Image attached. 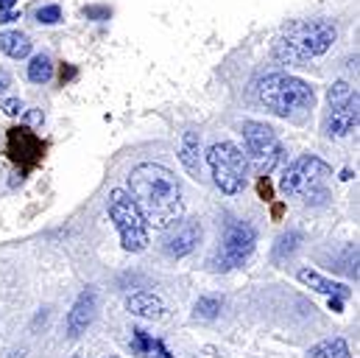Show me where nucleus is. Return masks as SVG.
<instances>
[{"instance_id":"obj_3","label":"nucleus","mask_w":360,"mask_h":358,"mask_svg":"<svg viewBox=\"0 0 360 358\" xmlns=\"http://www.w3.org/2000/svg\"><path fill=\"white\" fill-rule=\"evenodd\" d=\"M255 95L266 109H271L274 115H282V118H288L299 109H310L316 101V92L307 82L288 76V73H271L266 79H260L255 85Z\"/></svg>"},{"instance_id":"obj_9","label":"nucleus","mask_w":360,"mask_h":358,"mask_svg":"<svg viewBox=\"0 0 360 358\" xmlns=\"http://www.w3.org/2000/svg\"><path fill=\"white\" fill-rule=\"evenodd\" d=\"M330 115H327V135L330 137H347L358 129V92L347 82H338L330 87Z\"/></svg>"},{"instance_id":"obj_18","label":"nucleus","mask_w":360,"mask_h":358,"mask_svg":"<svg viewBox=\"0 0 360 358\" xmlns=\"http://www.w3.org/2000/svg\"><path fill=\"white\" fill-rule=\"evenodd\" d=\"M51 76H53V62H51V56H45V54L34 56L31 65H28V79H31L34 85H45V82H51Z\"/></svg>"},{"instance_id":"obj_2","label":"nucleus","mask_w":360,"mask_h":358,"mask_svg":"<svg viewBox=\"0 0 360 358\" xmlns=\"http://www.w3.org/2000/svg\"><path fill=\"white\" fill-rule=\"evenodd\" d=\"M335 25L327 20H296L282 28V34L274 42V54L282 62H307L313 56H321L335 42Z\"/></svg>"},{"instance_id":"obj_10","label":"nucleus","mask_w":360,"mask_h":358,"mask_svg":"<svg viewBox=\"0 0 360 358\" xmlns=\"http://www.w3.org/2000/svg\"><path fill=\"white\" fill-rule=\"evenodd\" d=\"M198 241H201V224L195 218H176L171 227H165V252L171 258L190 255Z\"/></svg>"},{"instance_id":"obj_27","label":"nucleus","mask_w":360,"mask_h":358,"mask_svg":"<svg viewBox=\"0 0 360 358\" xmlns=\"http://www.w3.org/2000/svg\"><path fill=\"white\" fill-rule=\"evenodd\" d=\"M73 358H79V356H73Z\"/></svg>"},{"instance_id":"obj_15","label":"nucleus","mask_w":360,"mask_h":358,"mask_svg":"<svg viewBox=\"0 0 360 358\" xmlns=\"http://www.w3.org/2000/svg\"><path fill=\"white\" fill-rule=\"evenodd\" d=\"M198 154H201V137H198V132H184V137H181V152H179V160L181 166H184V171L190 174V177H198Z\"/></svg>"},{"instance_id":"obj_22","label":"nucleus","mask_w":360,"mask_h":358,"mask_svg":"<svg viewBox=\"0 0 360 358\" xmlns=\"http://www.w3.org/2000/svg\"><path fill=\"white\" fill-rule=\"evenodd\" d=\"M11 20H20V14H17V11H11V8L0 14V23H11Z\"/></svg>"},{"instance_id":"obj_21","label":"nucleus","mask_w":360,"mask_h":358,"mask_svg":"<svg viewBox=\"0 0 360 358\" xmlns=\"http://www.w3.org/2000/svg\"><path fill=\"white\" fill-rule=\"evenodd\" d=\"M0 106H3V112H6V115H11V118L22 112V101H20V98H6Z\"/></svg>"},{"instance_id":"obj_23","label":"nucleus","mask_w":360,"mask_h":358,"mask_svg":"<svg viewBox=\"0 0 360 358\" xmlns=\"http://www.w3.org/2000/svg\"><path fill=\"white\" fill-rule=\"evenodd\" d=\"M8 85H11V76H8L6 70H0V92L8 87Z\"/></svg>"},{"instance_id":"obj_14","label":"nucleus","mask_w":360,"mask_h":358,"mask_svg":"<svg viewBox=\"0 0 360 358\" xmlns=\"http://www.w3.org/2000/svg\"><path fill=\"white\" fill-rule=\"evenodd\" d=\"M129 345H131V353L137 358H171V353L165 350V345L160 339H154L151 333H146L140 328L131 331V342Z\"/></svg>"},{"instance_id":"obj_5","label":"nucleus","mask_w":360,"mask_h":358,"mask_svg":"<svg viewBox=\"0 0 360 358\" xmlns=\"http://www.w3.org/2000/svg\"><path fill=\"white\" fill-rule=\"evenodd\" d=\"M109 218L117 227L120 244L126 252H143L148 247V224L131 196L126 190H112L109 196Z\"/></svg>"},{"instance_id":"obj_24","label":"nucleus","mask_w":360,"mask_h":358,"mask_svg":"<svg viewBox=\"0 0 360 358\" xmlns=\"http://www.w3.org/2000/svg\"><path fill=\"white\" fill-rule=\"evenodd\" d=\"M87 14H90V17H106L109 11H106V8H87Z\"/></svg>"},{"instance_id":"obj_12","label":"nucleus","mask_w":360,"mask_h":358,"mask_svg":"<svg viewBox=\"0 0 360 358\" xmlns=\"http://www.w3.org/2000/svg\"><path fill=\"white\" fill-rule=\"evenodd\" d=\"M126 308L134 314V316H143V319H162L165 316V302L151 294V291H137L126 300Z\"/></svg>"},{"instance_id":"obj_16","label":"nucleus","mask_w":360,"mask_h":358,"mask_svg":"<svg viewBox=\"0 0 360 358\" xmlns=\"http://www.w3.org/2000/svg\"><path fill=\"white\" fill-rule=\"evenodd\" d=\"M0 51L11 59H25L31 54V39L20 31H3L0 34Z\"/></svg>"},{"instance_id":"obj_6","label":"nucleus","mask_w":360,"mask_h":358,"mask_svg":"<svg viewBox=\"0 0 360 358\" xmlns=\"http://www.w3.org/2000/svg\"><path fill=\"white\" fill-rule=\"evenodd\" d=\"M207 163H210V171H212L215 185L224 193L232 196V193L243 190L246 174H249V163H246L243 152L235 143H215V146H210Z\"/></svg>"},{"instance_id":"obj_26","label":"nucleus","mask_w":360,"mask_h":358,"mask_svg":"<svg viewBox=\"0 0 360 358\" xmlns=\"http://www.w3.org/2000/svg\"><path fill=\"white\" fill-rule=\"evenodd\" d=\"M14 3H17V0H0V11H8V8H14Z\"/></svg>"},{"instance_id":"obj_1","label":"nucleus","mask_w":360,"mask_h":358,"mask_svg":"<svg viewBox=\"0 0 360 358\" xmlns=\"http://www.w3.org/2000/svg\"><path fill=\"white\" fill-rule=\"evenodd\" d=\"M129 196L143 213L148 227L165 230L176 218H181V187L165 166L143 163L129 174Z\"/></svg>"},{"instance_id":"obj_7","label":"nucleus","mask_w":360,"mask_h":358,"mask_svg":"<svg viewBox=\"0 0 360 358\" xmlns=\"http://www.w3.org/2000/svg\"><path fill=\"white\" fill-rule=\"evenodd\" d=\"M243 143H246V163L266 177L271 174L279 160H282V146L279 137L274 135V129L260 123V121H246L243 123Z\"/></svg>"},{"instance_id":"obj_25","label":"nucleus","mask_w":360,"mask_h":358,"mask_svg":"<svg viewBox=\"0 0 360 358\" xmlns=\"http://www.w3.org/2000/svg\"><path fill=\"white\" fill-rule=\"evenodd\" d=\"M28 123H42V112H28Z\"/></svg>"},{"instance_id":"obj_13","label":"nucleus","mask_w":360,"mask_h":358,"mask_svg":"<svg viewBox=\"0 0 360 358\" xmlns=\"http://www.w3.org/2000/svg\"><path fill=\"white\" fill-rule=\"evenodd\" d=\"M299 283H304L307 288L319 291V294H327V297H338V300H347L349 297V288L344 283H335V280H327L324 274L313 271V268H299Z\"/></svg>"},{"instance_id":"obj_17","label":"nucleus","mask_w":360,"mask_h":358,"mask_svg":"<svg viewBox=\"0 0 360 358\" xmlns=\"http://www.w3.org/2000/svg\"><path fill=\"white\" fill-rule=\"evenodd\" d=\"M307 358H352V353H349V345L341 336H333V339H324L316 347H310Z\"/></svg>"},{"instance_id":"obj_19","label":"nucleus","mask_w":360,"mask_h":358,"mask_svg":"<svg viewBox=\"0 0 360 358\" xmlns=\"http://www.w3.org/2000/svg\"><path fill=\"white\" fill-rule=\"evenodd\" d=\"M218 311H221V300H215V297H201V300L195 302V319L210 322V319L218 316Z\"/></svg>"},{"instance_id":"obj_11","label":"nucleus","mask_w":360,"mask_h":358,"mask_svg":"<svg viewBox=\"0 0 360 358\" xmlns=\"http://www.w3.org/2000/svg\"><path fill=\"white\" fill-rule=\"evenodd\" d=\"M95 311H98V291L95 288H84L79 294V300L73 302L70 314H68V336L70 339H79L95 319Z\"/></svg>"},{"instance_id":"obj_4","label":"nucleus","mask_w":360,"mask_h":358,"mask_svg":"<svg viewBox=\"0 0 360 358\" xmlns=\"http://www.w3.org/2000/svg\"><path fill=\"white\" fill-rule=\"evenodd\" d=\"M333 177V168L319 160L316 154H304L299 160H293L282 177V190L293 199H302V202H313V204H321L327 199V179Z\"/></svg>"},{"instance_id":"obj_20","label":"nucleus","mask_w":360,"mask_h":358,"mask_svg":"<svg viewBox=\"0 0 360 358\" xmlns=\"http://www.w3.org/2000/svg\"><path fill=\"white\" fill-rule=\"evenodd\" d=\"M37 20L45 23V25H53V23L62 20V8H59V6H42V8L37 11Z\"/></svg>"},{"instance_id":"obj_8","label":"nucleus","mask_w":360,"mask_h":358,"mask_svg":"<svg viewBox=\"0 0 360 358\" xmlns=\"http://www.w3.org/2000/svg\"><path fill=\"white\" fill-rule=\"evenodd\" d=\"M257 244V233L252 224L246 221H226L224 227V238H221V249L215 258V271H232V268L243 266L249 261V255L255 252Z\"/></svg>"}]
</instances>
